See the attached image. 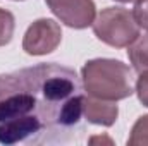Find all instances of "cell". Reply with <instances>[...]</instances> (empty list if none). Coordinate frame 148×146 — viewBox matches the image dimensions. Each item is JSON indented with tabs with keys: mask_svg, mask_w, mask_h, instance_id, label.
I'll use <instances>...</instances> for the list:
<instances>
[{
	"mask_svg": "<svg viewBox=\"0 0 148 146\" xmlns=\"http://www.w3.org/2000/svg\"><path fill=\"white\" fill-rule=\"evenodd\" d=\"M31 83L40 103V115L45 129V141L48 134L60 136L76 129L83 117V84L77 74L59 64H40L23 69Z\"/></svg>",
	"mask_w": 148,
	"mask_h": 146,
	"instance_id": "1",
	"label": "cell"
},
{
	"mask_svg": "<svg viewBox=\"0 0 148 146\" xmlns=\"http://www.w3.org/2000/svg\"><path fill=\"white\" fill-rule=\"evenodd\" d=\"M45 129L40 103L24 71L0 74V143H41Z\"/></svg>",
	"mask_w": 148,
	"mask_h": 146,
	"instance_id": "2",
	"label": "cell"
},
{
	"mask_svg": "<svg viewBox=\"0 0 148 146\" xmlns=\"http://www.w3.org/2000/svg\"><path fill=\"white\" fill-rule=\"evenodd\" d=\"M81 79L84 91L102 100H124L134 91L129 67L114 59L88 60L81 69Z\"/></svg>",
	"mask_w": 148,
	"mask_h": 146,
	"instance_id": "3",
	"label": "cell"
},
{
	"mask_svg": "<svg viewBox=\"0 0 148 146\" xmlns=\"http://www.w3.org/2000/svg\"><path fill=\"white\" fill-rule=\"evenodd\" d=\"M93 33L100 41L114 48H124L140 36V26L127 9L107 7L95 17Z\"/></svg>",
	"mask_w": 148,
	"mask_h": 146,
	"instance_id": "4",
	"label": "cell"
},
{
	"mask_svg": "<svg viewBox=\"0 0 148 146\" xmlns=\"http://www.w3.org/2000/svg\"><path fill=\"white\" fill-rule=\"evenodd\" d=\"M62 40V29L53 19L35 21L23 40V50L28 55H47L52 53Z\"/></svg>",
	"mask_w": 148,
	"mask_h": 146,
	"instance_id": "5",
	"label": "cell"
},
{
	"mask_svg": "<svg viewBox=\"0 0 148 146\" xmlns=\"http://www.w3.org/2000/svg\"><path fill=\"white\" fill-rule=\"evenodd\" d=\"M53 16L74 29H84L93 24L97 7L93 0H45Z\"/></svg>",
	"mask_w": 148,
	"mask_h": 146,
	"instance_id": "6",
	"label": "cell"
},
{
	"mask_svg": "<svg viewBox=\"0 0 148 146\" xmlns=\"http://www.w3.org/2000/svg\"><path fill=\"white\" fill-rule=\"evenodd\" d=\"M83 115L86 117L88 122L97 124V126H105L109 127L117 120L119 108L110 100H102L95 96H86L83 100Z\"/></svg>",
	"mask_w": 148,
	"mask_h": 146,
	"instance_id": "7",
	"label": "cell"
},
{
	"mask_svg": "<svg viewBox=\"0 0 148 146\" xmlns=\"http://www.w3.org/2000/svg\"><path fill=\"white\" fill-rule=\"evenodd\" d=\"M127 57L138 74L148 72V35L138 36L127 50Z\"/></svg>",
	"mask_w": 148,
	"mask_h": 146,
	"instance_id": "8",
	"label": "cell"
},
{
	"mask_svg": "<svg viewBox=\"0 0 148 146\" xmlns=\"http://www.w3.org/2000/svg\"><path fill=\"white\" fill-rule=\"evenodd\" d=\"M129 146H148V115H143L136 120L127 139Z\"/></svg>",
	"mask_w": 148,
	"mask_h": 146,
	"instance_id": "9",
	"label": "cell"
},
{
	"mask_svg": "<svg viewBox=\"0 0 148 146\" xmlns=\"http://www.w3.org/2000/svg\"><path fill=\"white\" fill-rule=\"evenodd\" d=\"M14 28H16V21L12 12L0 9V46L10 43L12 35H14Z\"/></svg>",
	"mask_w": 148,
	"mask_h": 146,
	"instance_id": "10",
	"label": "cell"
},
{
	"mask_svg": "<svg viewBox=\"0 0 148 146\" xmlns=\"http://www.w3.org/2000/svg\"><path fill=\"white\" fill-rule=\"evenodd\" d=\"M133 17L140 28L148 31V0H134Z\"/></svg>",
	"mask_w": 148,
	"mask_h": 146,
	"instance_id": "11",
	"label": "cell"
},
{
	"mask_svg": "<svg viewBox=\"0 0 148 146\" xmlns=\"http://www.w3.org/2000/svg\"><path fill=\"white\" fill-rule=\"evenodd\" d=\"M136 93L140 102L148 107V72L147 74H140L138 81H136Z\"/></svg>",
	"mask_w": 148,
	"mask_h": 146,
	"instance_id": "12",
	"label": "cell"
},
{
	"mask_svg": "<svg viewBox=\"0 0 148 146\" xmlns=\"http://www.w3.org/2000/svg\"><path fill=\"white\" fill-rule=\"evenodd\" d=\"M115 2H121V3H127V2H133V0H115Z\"/></svg>",
	"mask_w": 148,
	"mask_h": 146,
	"instance_id": "13",
	"label": "cell"
}]
</instances>
